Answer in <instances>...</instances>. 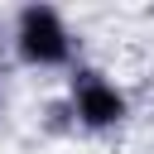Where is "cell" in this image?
I'll return each instance as SVG.
<instances>
[{
	"label": "cell",
	"instance_id": "1",
	"mask_svg": "<svg viewBox=\"0 0 154 154\" xmlns=\"http://www.w3.org/2000/svg\"><path fill=\"white\" fill-rule=\"evenodd\" d=\"M10 43H14V58L24 67H67L72 53H77V38H72L63 10L58 5H38V0L14 10Z\"/></svg>",
	"mask_w": 154,
	"mask_h": 154
},
{
	"label": "cell",
	"instance_id": "2",
	"mask_svg": "<svg viewBox=\"0 0 154 154\" xmlns=\"http://www.w3.org/2000/svg\"><path fill=\"white\" fill-rule=\"evenodd\" d=\"M67 111H72V125L82 130H116L125 116H130V96L96 67H77L72 72V87H67Z\"/></svg>",
	"mask_w": 154,
	"mask_h": 154
}]
</instances>
